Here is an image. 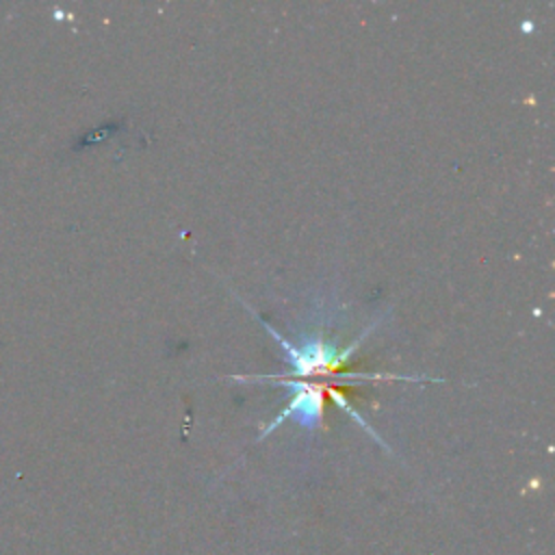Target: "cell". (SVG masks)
Segmentation results:
<instances>
[{"mask_svg": "<svg viewBox=\"0 0 555 555\" xmlns=\"http://www.w3.org/2000/svg\"><path fill=\"white\" fill-rule=\"evenodd\" d=\"M280 384L288 386L293 390V397L288 408H284V412L278 418H273V423L264 429L262 436H267L273 427H278L286 418H295L299 425L308 429L317 427L323 416V392L306 382H280Z\"/></svg>", "mask_w": 555, "mask_h": 555, "instance_id": "1", "label": "cell"}]
</instances>
